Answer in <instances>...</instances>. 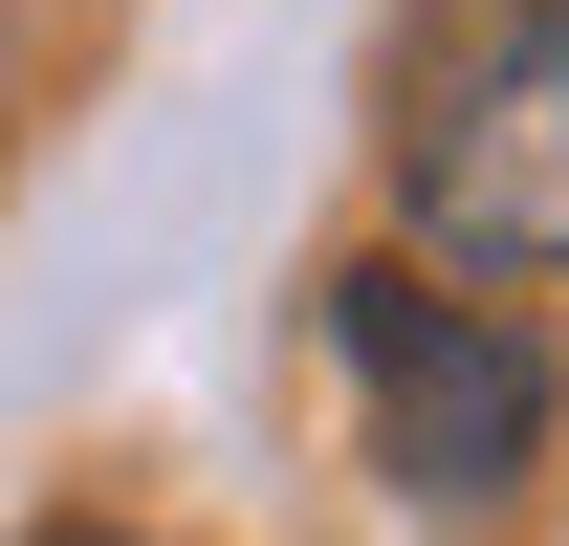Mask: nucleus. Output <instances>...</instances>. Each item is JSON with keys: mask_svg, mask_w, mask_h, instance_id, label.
I'll list each match as a JSON object with an SVG mask.
<instances>
[{"mask_svg": "<svg viewBox=\"0 0 569 546\" xmlns=\"http://www.w3.org/2000/svg\"><path fill=\"white\" fill-rule=\"evenodd\" d=\"M22 546H153V525H88V503H67V525H22Z\"/></svg>", "mask_w": 569, "mask_h": 546, "instance_id": "7ed1b4c3", "label": "nucleus"}, {"mask_svg": "<svg viewBox=\"0 0 569 546\" xmlns=\"http://www.w3.org/2000/svg\"><path fill=\"white\" fill-rule=\"evenodd\" d=\"M395 219L438 284H569V0H460L395 67Z\"/></svg>", "mask_w": 569, "mask_h": 546, "instance_id": "f257e3e1", "label": "nucleus"}, {"mask_svg": "<svg viewBox=\"0 0 569 546\" xmlns=\"http://www.w3.org/2000/svg\"><path fill=\"white\" fill-rule=\"evenodd\" d=\"M329 350H351V415H372V481L417 525H503L548 481V350L503 328L482 284L438 263H329Z\"/></svg>", "mask_w": 569, "mask_h": 546, "instance_id": "f03ea898", "label": "nucleus"}]
</instances>
